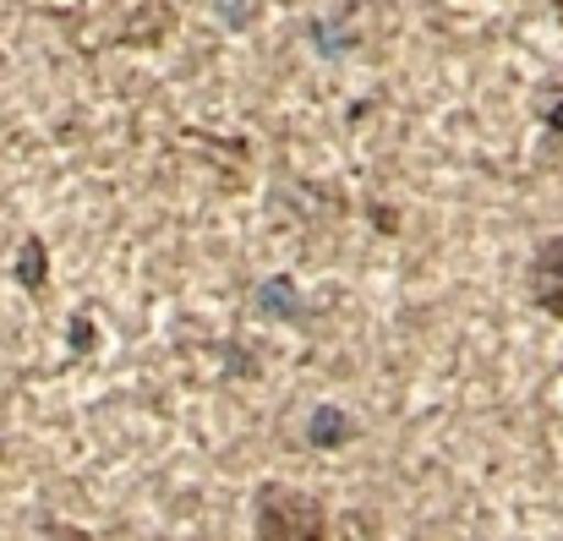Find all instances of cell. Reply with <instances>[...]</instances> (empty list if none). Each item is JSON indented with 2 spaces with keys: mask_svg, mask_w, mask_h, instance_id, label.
Wrapping results in <instances>:
<instances>
[{
  "mask_svg": "<svg viewBox=\"0 0 563 541\" xmlns=\"http://www.w3.org/2000/svg\"><path fill=\"white\" fill-rule=\"evenodd\" d=\"M252 526L257 541H329V509L290 482H263L252 498Z\"/></svg>",
  "mask_w": 563,
  "mask_h": 541,
  "instance_id": "1",
  "label": "cell"
},
{
  "mask_svg": "<svg viewBox=\"0 0 563 541\" xmlns=\"http://www.w3.org/2000/svg\"><path fill=\"white\" fill-rule=\"evenodd\" d=\"M531 301L553 323H563V235H548L531 257Z\"/></svg>",
  "mask_w": 563,
  "mask_h": 541,
  "instance_id": "2",
  "label": "cell"
},
{
  "mask_svg": "<svg viewBox=\"0 0 563 541\" xmlns=\"http://www.w3.org/2000/svg\"><path fill=\"white\" fill-rule=\"evenodd\" d=\"M252 307H257V318H268V323H307V301H301V290H296V279H263L257 285V296H252Z\"/></svg>",
  "mask_w": 563,
  "mask_h": 541,
  "instance_id": "3",
  "label": "cell"
},
{
  "mask_svg": "<svg viewBox=\"0 0 563 541\" xmlns=\"http://www.w3.org/2000/svg\"><path fill=\"white\" fill-rule=\"evenodd\" d=\"M351 438H356V421H351L340 405H318V410L307 416V443H312V449L329 454V449H345Z\"/></svg>",
  "mask_w": 563,
  "mask_h": 541,
  "instance_id": "4",
  "label": "cell"
},
{
  "mask_svg": "<svg viewBox=\"0 0 563 541\" xmlns=\"http://www.w3.org/2000/svg\"><path fill=\"white\" fill-rule=\"evenodd\" d=\"M11 279H16L22 290H44V285H49V252H44L38 235L22 241V252H16V263H11Z\"/></svg>",
  "mask_w": 563,
  "mask_h": 541,
  "instance_id": "5",
  "label": "cell"
},
{
  "mask_svg": "<svg viewBox=\"0 0 563 541\" xmlns=\"http://www.w3.org/2000/svg\"><path fill=\"white\" fill-rule=\"evenodd\" d=\"M312 38H318L323 55H345L356 44V27L351 22H312Z\"/></svg>",
  "mask_w": 563,
  "mask_h": 541,
  "instance_id": "6",
  "label": "cell"
},
{
  "mask_svg": "<svg viewBox=\"0 0 563 541\" xmlns=\"http://www.w3.org/2000/svg\"><path fill=\"white\" fill-rule=\"evenodd\" d=\"M537 115H542V126H548V132H563V77L542 93V99H537Z\"/></svg>",
  "mask_w": 563,
  "mask_h": 541,
  "instance_id": "7",
  "label": "cell"
}]
</instances>
